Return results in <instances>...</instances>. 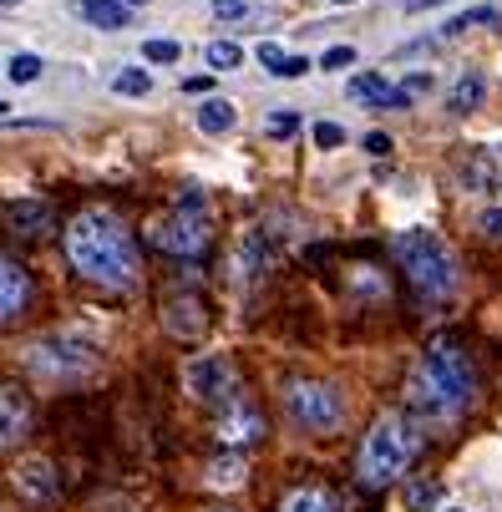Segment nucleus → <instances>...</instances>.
I'll return each instance as SVG.
<instances>
[{
  "label": "nucleus",
  "mask_w": 502,
  "mask_h": 512,
  "mask_svg": "<svg viewBox=\"0 0 502 512\" xmlns=\"http://www.w3.org/2000/svg\"><path fill=\"white\" fill-rule=\"evenodd\" d=\"M61 244H66V264L77 269L87 284L117 289V295L137 289L142 254H137L127 224H122L112 208H82V213L61 229Z\"/></svg>",
  "instance_id": "obj_1"
},
{
  "label": "nucleus",
  "mask_w": 502,
  "mask_h": 512,
  "mask_svg": "<svg viewBox=\"0 0 502 512\" xmlns=\"http://www.w3.org/2000/svg\"><path fill=\"white\" fill-rule=\"evenodd\" d=\"M477 391V376H472V360L457 340H437L416 360V371L406 381V406L416 416H432V421H447L457 416Z\"/></svg>",
  "instance_id": "obj_2"
},
{
  "label": "nucleus",
  "mask_w": 502,
  "mask_h": 512,
  "mask_svg": "<svg viewBox=\"0 0 502 512\" xmlns=\"http://www.w3.org/2000/svg\"><path fill=\"white\" fill-rule=\"evenodd\" d=\"M421 447V436H416V421L406 411H386L371 431H366V442H361V457H355V482H361L366 492H381L391 487L411 457Z\"/></svg>",
  "instance_id": "obj_3"
},
{
  "label": "nucleus",
  "mask_w": 502,
  "mask_h": 512,
  "mask_svg": "<svg viewBox=\"0 0 502 512\" xmlns=\"http://www.w3.org/2000/svg\"><path fill=\"white\" fill-rule=\"evenodd\" d=\"M391 254H396V264L406 269V279H411L416 295L447 300L452 289H457V259H452V249H447L432 229H406V234H396V239H391Z\"/></svg>",
  "instance_id": "obj_4"
},
{
  "label": "nucleus",
  "mask_w": 502,
  "mask_h": 512,
  "mask_svg": "<svg viewBox=\"0 0 502 512\" xmlns=\"http://www.w3.org/2000/svg\"><path fill=\"white\" fill-rule=\"evenodd\" d=\"M208 208H178L173 203V213H163L158 224H153V249H163V254H173V259H198L203 249H208Z\"/></svg>",
  "instance_id": "obj_5"
},
{
  "label": "nucleus",
  "mask_w": 502,
  "mask_h": 512,
  "mask_svg": "<svg viewBox=\"0 0 502 512\" xmlns=\"http://www.w3.org/2000/svg\"><path fill=\"white\" fill-rule=\"evenodd\" d=\"M284 406H290V416L305 431H335L340 416H345L340 391L325 386V381H290V386H284Z\"/></svg>",
  "instance_id": "obj_6"
},
{
  "label": "nucleus",
  "mask_w": 502,
  "mask_h": 512,
  "mask_svg": "<svg viewBox=\"0 0 502 512\" xmlns=\"http://www.w3.org/2000/svg\"><path fill=\"white\" fill-rule=\"evenodd\" d=\"M26 365L36 376H51V381H71V376H82L87 365H92V345L82 335H46L31 345Z\"/></svg>",
  "instance_id": "obj_7"
},
{
  "label": "nucleus",
  "mask_w": 502,
  "mask_h": 512,
  "mask_svg": "<svg viewBox=\"0 0 502 512\" xmlns=\"http://www.w3.org/2000/svg\"><path fill=\"white\" fill-rule=\"evenodd\" d=\"M183 386H188V396H193L198 406L219 411V406L239 391V371H234L224 355H193V360L183 365Z\"/></svg>",
  "instance_id": "obj_8"
},
{
  "label": "nucleus",
  "mask_w": 502,
  "mask_h": 512,
  "mask_svg": "<svg viewBox=\"0 0 502 512\" xmlns=\"http://www.w3.org/2000/svg\"><path fill=\"white\" fill-rule=\"evenodd\" d=\"M213 436L229 447V452H239V447H254L259 436H264V411L244 396V391H234L219 411H213Z\"/></svg>",
  "instance_id": "obj_9"
},
{
  "label": "nucleus",
  "mask_w": 502,
  "mask_h": 512,
  "mask_svg": "<svg viewBox=\"0 0 502 512\" xmlns=\"http://www.w3.org/2000/svg\"><path fill=\"white\" fill-rule=\"evenodd\" d=\"M269 269H274V244L264 239V229H249V234L234 244L229 274H234V284H259Z\"/></svg>",
  "instance_id": "obj_10"
},
{
  "label": "nucleus",
  "mask_w": 502,
  "mask_h": 512,
  "mask_svg": "<svg viewBox=\"0 0 502 512\" xmlns=\"http://www.w3.org/2000/svg\"><path fill=\"white\" fill-rule=\"evenodd\" d=\"M31 421H36L31 396L21 386H0V452L21 447L26 436H31Z\"/></svg>",
  "instance_id": "obj_11"
},
{
  "label": "nucleus",
  "mask_w": 502,
  "mask_h": 512,
  "mask_svg": "<svg viewBox=\"0 0 502 512\" xmlns=\"http://www.w3.org/2000/svg\"><path fill=\"white\" fill-rule=\"evenodd\" d=\"M0 218L11 224V234L21 239H41L56 229V208L46 198H11V203H0Z\"/></svg>",
  "instance_id": "obj_12"
},
{
  "label": "nucleus",
  "mask_w": 502,
  "mask_h": 512,
  "mask_svg": "<svg viewBox=\"0 0 502 512\" xmlns=\"http://www.w3.org/2000/svg\"><path fill=\"white\" fill-rule=\"evenodd\" d=\"M26 305H31V274L16 259L0 254V325H11L16 315H26Z\"/></svg>",
  "instance_id": "obj_13"
},
{
  "label": "nucleus",
  "mask_w": 502,
  "mask_h": 512,
  "mask_svg": "<svg viewBox=\"0 0 502 512\" xmlns=\"http://www.w3.org/2000/svg\"><path fill=\"white\" fill-rule=\"evenodd\" d=\"M203 325H208V310H203L198 295H173V300H163V330H168V335L193 340V335H203Z\"/></svg>",
  "instance_id": "obj_14"
},
{
  "label": "nucleus",
  "mask_w": 502,
  "mask_h": 512,
  "mask_svg": "<svg viewBox=\"0 0 502 512\" xmlns=\"http://www.w3.org/2000/svg\"><path fill=\"white\" fill-rule=\"evenodd\" d=\"M355 102H371V107H411V97L401 87H391L386 77H376V71H361V77H350L345 87Z\"/></svg>",
  "instance_id": "obj_15"
},
{
  "label": "nucleus",
  "mask_w": 502,
  "mask_h": 512,
  "mask_svg": "<svg viewBox=\"0 0 502 512\" xmlns=\"http://www.w3.org/2000/svg\"><path fill=\"white\" fill-rule=\"evenodd\" d=\"M16 487H21L31 502H51V497H56V467H51L46 457H31V462L16 467Z\"/></svg>",
  "instance_id": "obj_16"
},
{
  "label": "nucleus",
  "mask_w": 502,
  "mask_h": 512,
  "mask_svg": "<svg viewBox=\"0 0 502 512\" xmlns=\"http://www.w3.org/2000/svg\"><path fill=\"white\" fill-rule=\"evenodd\" d=\"M77 16L97 31H127L132 26V11L122 6V0H77Z\"/></svg>",
  "instance_id": "obj_17"
},
{
  "label": "nucleus",
  "mask_w": 502,
  "mask_h": 512,
  "mask_svg": "<svg viewBox=\"0 0 502 512\" xmlns=\"http://www.w3.org/2000/svg\"><path fill=\"white\" fill-rule=\"evenodd\" d=\"M279 512H340V502H335V492H330V487L305 482V487H295L290 497H284V507H279Z\"/></svg>",
  "instance_id": "obj_18"
},
{
  "label": "nucleus",
  "mask_w": 502,
  "mask_h": 512,
  "mask_svg": "<svg viewBox=\"0 0 502 512\" xmlns=\"http://www.w3.org/2000/svg\"><path fill=\"white\" fill-rule=\"evenodd\" d=\"M244 477H249V462H244L239 452H224V457H213V462H208V487H219V492L244 487Z\"/></svg>",
  "instance_id": "obj_19"
},
{
  "label": "nucleus",
  "mask_w": 502,
  "mask_h": 512,
  "mask_svg": "<svg viewBox=\"0 0 502 512\" xmlns=\"http://www.w3.org/2000/svg\"><path fill=\"white\" fill-rule=\"evenodd\" d=\"M482 97H487V77H482V71H462V77H457V87H452V112H477L482 107Z\"/></svg>",
  "instance_id": "obj_20"
},
{
  "label": "nucleus",
  "mask_w": 502,
  "mask_h": 512,
  "mask_svg": "<svg viewBox=\"0 0 502 512\" xmlns=\"http://www.w3.org/2000/svg\"><path fill=\"white\" fill-rule=\"evenodd\" d=\"M472 26H502V16H497L492 6H477V11H462V16H452V21L442 26V41H452V36H467Z\"/></svg>",
  "instance_id": "obj_21"
},
{
  "label": "nucleus",
  "mask_w": 502,
  "mask_h": 512,
  "mask_svg": "<svg viewBox=\"0 0 502 512\" xmlns=\"http://www.w3.org/2000/svg\"><path fill=\"white\" fill-rule=\"evenodd\" d=\"M112 92H117V97H148V92H153V71H142V66H122L117 77H112Z\"/></svg>",
  "instance_id": "obj_22"
},
{
  "label": "nucleus",
  "mask_w": 502,
  "mask_h": 512,
  "mask_svg": "<svg viewBox=\"0 0 502 512\" xmlns=\"http://www.w3.org/2000/svg\"><path fill=\"white\" fill-rule=\"evenodd\" d=\"M198 127H203V132H229V127H234V102L208 97V102L198 107Z\"/></svg>",
  "instance_id": "obj_23"
},
{
  "label": "nucleus",
  "mask_w": 502,
  "mask_h": 512,
  "mask_svg": "<svg viewBox=\"0 0 502 512\" xmlns=\"http://www.w3.org/2000/svg\"><path fill=\"white\" fill-rule=\"evenodd\" d=\"M437 502H442V482H426L421 477V482L406 487V512H432Z\"/></svg>",
  "instance_id": "obj_24"
},
{
  "label": "nucleus",
  "mask_w": 502,
  "mask_h": 512,
  "mask_svg": "<svg viewBox=\"0 0 502 512\" xmlns=\"http://www.w3.org/2000/svg\"><path fill=\"white\" fill-rule=\"evenodd\" d=\"M203 56H208V66H213V71H234V66L244 61V46H234V41H213Z\"/></svg>",
  "instance_id": "obj_25"
},
{
  "label": "nucleus",
  "mask_w": 502,
  "mask_h": 512,
  "mask_svg": "<svg viewBox=\"0 0 502 512\" xmlns=\"http://www.w3.org/2000/svg\"><path fill=\"white\" fill-rule=\"evenodd\" d=\"M183 56V46L178 41H168V36H153V41H142V61H158V66H173Z\"/></svg>",
  "instance_id": "obj_26"
},
{
  "label": "nucleus",
  "mask_w": 502,
  "mask_h": 512,
  "mask_svg": "<svg viewBox=\"0 0 502 512\" xmlns=\"http://www.w3.org/2000/svg\"><path fill=\"white\" fill-rule=\"evenodd\" d=\"M6 71H11V82H21V87H26V82H36V77H41L46 66H41V56L21 51V56H11V66H6Z\"/></svg>",
  "instance_id": "obj_27"
},
{
  "label": "nucleus",
  "mask_w": 502,
  "mask_h": 512,
  "mask_svg": "<svg viewBox=\"0 0 502 512\" xmlns=\"http://www.w3.org/2000/svg\"><path fill=\"white\" fill-rule=\"evenodd\" d=\"M264 132H269V137H295V132H300V112H295V107H279V112H269Z\"/></svg>",
  "instance_id": "obj_28"
},
{
  "label": "nucleus",
  "mask_w": 502,
  "mask_h": 512,
  "mask_svg": "<svg viewBox=\"0 0 502 512\" xmlns=\"http://www.w3.org/2000/svg\"><path fill=\"white\" fill-rule=\"evenodd\" d=\"M467 183H472V188H492V183H497V168H492L487 153H477V158L467 163Z\"/></svg>",
  "instance_id": "obj_29"
},
{
  "label": "nucleus",
  "mask_w": 502,
  "mask_h": 512,
  "mask_svg": "<svg viewBox=\"0 0 502 512\" xmlns=\"http://www.w3.org/2000/svg\"><path fill=\"white\" fill-rule=\"evenodd\" d=\"M345 142V127L340 122H315V148L325 153V148H340Z\"/></svg>",
  "instance_id": "obj_30"
},
{
  "label": "nucleus",
  "mask_w": 502,
  "mask_h": 512,
  "mask_svg": "<svg viewBox=\"0 0 502 512\" xmlns=\"http://www.w3.org/2000/svg\"><path fill=\"white\" fill-rule=\"evenodd\" d=\"M320 66H325V71H340V66H355V46H330V51L320 56Z\"/></svg>",
  "instance_id": "obj_31"
},
{
  "label": "nucleus",
  "mask_w": 502,
  "mask_h": 512,
  "mask_svg": "<svg viewBox=\"0 0 502 512\" xmlns=\"http://www.w3.org/2000/svg\"><path fill=\"white\" fill-rule=\"evenodd\" d=\"M213 16H219V21H234V16H249V0H213Z\"/></svg>",
  "instance_id": "obj_32"
},
{
  "label": "nucleus",
  "mask_w": 502,
  "mask_h": 512,
  "mask_svg": "<svg viewBox=\"0 0 502 512\" xmlns=\"http://www.w3.org/2000/svg\"><path fill=\"white\" fill-rule=\"evenodd\" d=\"M254 56H259V61H264V66L274 71V77H279V66H284V51H279L274 41H259V51H254Z\"/></svg>",
  "instance_id": "obj_33"
},
{
  "label": "nucleus",
  "mask_w": 502,
  "mask_h": 512,
  "mask_svg": "<svg viewBox=\"0 0 502 512\" xmlns=\"http://www.w3.org/2000/svg\"><path fill=\"white\" fill-rule=\"evenodd\" d=\"M305 71H310V61H305V56H284L279 77H290V82H295V77H305Z\"/></svg>",
  "instance_id": "obj_34"
},
{
  "label": "nucleus",
  "mask_w": 502,
  "mask_h": 512,
  "mask_svg": "<svg viewBox=\"0 0 502 512\" xmlns=\"http://www.w3.org/2000/svg\"><path fill=\"white\" fill-rule=\"evenodd\" d=\"M366 153L386 158V153H391V137H386V132H371V137H366Z\"/></svg>",
  "instance_id": "obj_35"
},
{
  "label": "nucleus",
  "mask_w": 502,
  "mask_h": 512,
  "mask_svg": "<svg viewBox=\"0 0 502 512\" xmlns=\"http://www.w3.org/2000/svg\"><path fill=\"white\" fill-rule=\"evenodd\" d=\"M482 229H487V234H497V239H502V213H497V208H492V213H482Z\"/></svg>",
  "instance_id": "obj_36"
},
{
  "label": "nucleus",
  "mask_w": 502,
  "mask_h": 512,
  "mask_svg": "<svg viewBox=\"0 0 502 512\" xmlns=\"http://www.w3.org/2000/svg\"><path fill=\"white\" fill-rule=\"evenodd\" d=\"M183 87H188V92H208V87H213V77H208V71H203V77H188Z\"/></svg>",
  "instance_id": "obj_37"
},
{
  "label": "nucleus",
  "mask_w": 502,
  "mask_h": 512,
  "mask_svg": "<svg viewBox=\"0 0 502 512\" xmlns=\"http://www.w3.org/2000/svg\"><path fill=\"white\" fill-rule=\"evenodd\" d=\"M426 6H442V0H406V11H426Z\"/></svg>",
  "instance_id": "obj_38"
},
{
  "label": "nucleus",
  "mask_w": 502,
  "mask_h": 512,
  "mask_svg": "<svg viewBox=\"0 0 502 512\" xmlns=\"http://www.w3.org/2000/svg\"><path fill=\"white\" fill-rule=\"evenodd\" d=\"M0 6H6V11H11V6H21V0H0Z\"/></svg>",
  "instance_id": "obj_39"
},
{
  "label": "nucleus",
  "mask_w": 502,
  "mask_h": 512,
  "mask_svg": "<svg viewBox=\"0 0 502 512\" xmlns=\"http://www.w3.org/2000/svg\"><path fill=\"white\" fill-rule=\"evenodd\" d=\"M330 6H355V0H330Z\"/></svg>",
  "instance_id": "obj_40"
},
{
  "label": "nucleus",
  "mask_w": 502,
  "mask_h": 512,
  "mask_svg": "<svg viewBox=\"0 0 502 512\" xmlns=\"http://www.w3.org/2000/svg\"><path fill=\"white\" fill-rule=\"evenodd\" d=\"M122 6H127V11H132V6H142V0H122Z\"/></svg>",
  "instance_id": "obj_41"
},
{
  "label": "nucleus",
  "mask_w": 502,
  "mask_h": 512,
  "mask_svg": "<svg viewBox=\"0 0 502 512\" xmlns=\"http://www.w3.org/2000/svg\"><path fill=\"white\" fill-rule=\"evenodd\" d=\"M6 112H11V102H0V117H6Z\"/></svg>",
  "instance_id": "obj_42"
},
{
  "label": "nucleus",
  "mask_w": 502,
  "mask_h": 512,
  "mask_svg": "<svg viewBox=\"0 0 502 512\" xmlns=\"http://www.w3.org/2000/svg\"><path fill=\"white\" fill-rule=\"evenodd\" d=\"M452 512H467V507H452Z\"/></svg>",
  "instance_id": "obj_43"
}]
</instances>
